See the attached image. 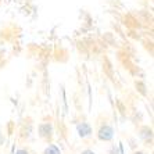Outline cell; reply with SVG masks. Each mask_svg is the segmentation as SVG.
Returning a JSON list of instances; mask_svg holds the SVG:
<instances>
[{"label":"cell","mask_w":154,"mask_h":154,"mask_svg":"<svg viewBox=\"0 0 154 154\" xmlns=\"http://www.w3.org/2000/svg\"><path fill=\"white\" fill-rule=\"evenodd\" d=\"M78 133H79V136L86 137V136H89L90 133H92V128H90L89 124L82 122V124H79L78 125Z\"/></svg>","instance_id":"cell-2"},{"label":"cell","mask_w":154,"mask_h":154,"mask_svg":"<svg viewBox=\"0 0 154 154\" xmlns=\"http://www.w3.org/2000/svg\"><path fill=\"white\" fill-rule=\"evenodd\" d=\"M45 154H61V153H60V149H58L57 146L51 144V146H49L46 150H45Z\"/></svg>","instance_id":"cell-3"},{"label":"cell","mask_w":154,"mask_h":154,"mask_svg":"<svg viewBox=\"0 0 154 154\" xmlns=\"http://www.w3.org/2000/svg\"><path fill=\"white\" fill-rule=\"evenodd\" d=\"M135 154H144V153H142V151H137V153H135Z\"/></svg>","instance_id":"cell-6"},{"label":"cell","mask_w":154,"mask_h":154,"mask_svg":"<svg viewBox=\"0 0 154 154\" xmlns=\"http://www.w3.org/2000/svg\"><path fill=\"white\" fill-rule=\"evenodd\" d=\"M15 154H29V153H28V151H26V150H18Z\"/></svg>","instance_id":"cell-4"},{"label":"cell","mask_w":154,"mask_h":154,"mask_svg":"<svg viewBox=\"0 0 154 154\" xmlns=\"http://www.w3.org/2000/svg\"><path fill=\"white\" fill-rule=\"evenodd\" d=\"M82 154H94L92 150H85V151H82Z\"/></svg>","instance_id":"cell-5"},{"label":"cell","mask_w":154,"mask_h":154,"mask_svg":"<svg viewBox=\"0 0 154 154\" xmlns=\"http://www.w3.org/2000/svg\"><path fill=\"white\" fill-rule=\"evenodd\" d=\"M112 136H114V131L110 125H104L100 128L99 131V139L100 140H104V142H108V140H111Z\"/></svg>","instance_id":"cell-1"}]
</instances>
